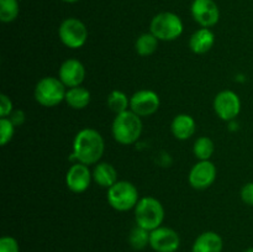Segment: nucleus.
<instances>
[{
    "instance_id": "nucleus-1",
    "label": "nucleus",
    "mask_w": 253,
    "mask_h": 252,
    "mask_svg": "<svg viewBox=\"0 0 253 252\" xmlns=\"http://www.w3.org/2000/svg\"><path fill=\"white\" fill-rule=\"evenodd\" d=\"M105 150V142L99 131L94 128H83L76 135L73 141V153L69 161L91 166L99 163Z\"/></svg>"
},
{
    "instance_id": "nucleus-2",
    "label": "nucleus",
    "mask_w": 253,
    "mask_h": 252,
    "mask_svg": "<svg viewBox=\"0 0 253 252\" xmlns=\"http://www.w3.org/2000/svg\"><path fill=\"white\" fill-rule=\"evenodd\" d=\"M111 132L116 142L120 145H132L142 133V120L131 110L116 114L111 126Z\"/></svg>"
},
{
    "instance_id": "nucleus-3",
    "label": "nucleus",
    "mask_w": 253,
    "mask_h": 252,
    "mask_svg": "<svg viewBox=\"0 0 253 252\" xmlns=\"http://www.w3.org/2000/svg\"><path fill=\"white\" fill-rule=\"evenodd\" d=\"M165 220V208L162 203L153 197H145L138 200L135 207L136 225L152 231L162 225Z\"/></svg>"
},
{
    "instance_id": "nucleus-4",
    "label": "nucleus",
    "mask_w": 253,
    "mask_h": 252,
    "mask_svg": "<svg viewBox=\"0 0 253 252\" xmlns=\"http://www.w3.org/2000/svg\"><path fill=\"white\" fill-rule=\"evenodd\" d=\"M183 21L177 14L169 11L160 12L152 19L150 32L160 41H174L183 34Z\"/></svg>"
},
{
    "instance_id": "nucleus-5",
    "label": "nucleus",
    "mask_w": 253,
    "mask_h": 252,
    "mask_svg": "<svg viewBox=\"0 0 253 252\" xmlns=\"http://www.w3.org/2000/svg\"><path fill=\"white\" fill-rule=\"evenodd\" d=\"M67 86L56 77H44L35 86V99L46 108H53L66 99Z\"/></svg>"
},
{
    "instance_id": "nucleus-6",
    "label": "nucleus",
    "mask_w": 253,
    "mask_h": 252,
    "mask_svg": "<svg viewBox=\"0 0 253 252\" xmlns=\"http://www.w3.org/2000/svg\"><path fill=\"white\" fill-rule=\"evenodd\" d=\"M138 200V190L127 180H118L108 189V202L118 211H128L135 209Z\"/></svg>"
},
{
    "instance_id": "nucleus-7",
    "label": "nucleus",
    "mask_w": 253,
    "mask_h": 252,
    "mask_svg": "<svg viewBox=\"0 0 253 252\" xmlns=\"http://www.w3.org/2000/svg\"><path fill=\"white\" fill-rule=\"evenodd\" d=\"M59 40L66 47L72 49L81 48L88 40V29L79 19L68 17L63 20L58 29Z\"/></svg>"
},
{
    "instance_id": "nucleus-8",
    "label": "nucleus",
    "mask_w": 253,
    "mask_h": 252,
    "mask_svg": "<svg viewBox=\"0 0 253 252\" xmlns=\"http://www.w3.org/2000/svg\"><path fill=\"white\" fill-rule=\"evenodd\" d=\"M214 110L221 120L232 121L241 111V100L232 90H222L215 96Z\"/></svg>"
},
{
    "instance_id": "nucleus-9",
    "label": "nucleus",
    "mask_w": 253,
    "mask_h": 252,
    "mask_svg": "<svg viewBox=\"0 0 253 252\" xmlns=\"http://www.w3.org/2000/svg\"><path fill=\"white\" fill-rule=\"evenodd\" d=\"M160 96L156 91L142 89L132 94L130 98V110L140 118L151 116L160 108Z\"/></svg>"
},
{
    "instance_id": "nucleus-10",
    "label": "nucleus",
    "mask_w": 253,
    "mask_h": 252,
    "mask_svg": "<svg viewBox=\"0 0 253 252\" xmlns=\"http://www.w3.org/2000/svg\"><path fill=\"white\" fill-rule=\"evenodd\" d=\"M192 16L202 27H212L219 22L220 10L214 0H194L192 2Z\"/></svg>"
},
{
    "instance_id": "nucleus-11",
    "label": "nucleus",
    "mask_w": 253,
    "mask_h": 252,
    "mask_svg": "<svg viewBox=\"0 0 253 252\" xmlns=\"http://www.w3.org/2000/svg\"><path fill=\"white\" fill-rule=\"evenodd\" d=\"M150 246L156 252H175L180 246L179 235L170 227L160 226L151 231Z\"/></svg>"
},
{
    "instance_id": "nucleus-12",
    "label": "nucleus",
    "mask_w": 253,
    "mask_h": 252,
    "mask_svg": "<svg viewBox=\"0 0 253 252\" xmlns=\"http://www.w3.org/2000/svg\"><path fill=\"white\" fill-rule=\"evenodd\" d=\"M188 179L194 189H207L210 185H212V183L216 179V167L210 160L199 161L190 169Z\"/></svg>"
},
{
    "instance_id": "nucleus-13",
    "label": "nucleus",
    "mask_w": 253,
    "mask_h": 252,
    "mask_svg": "<svg viewBox=\"0 0 253 252\" xmlns=\"http://www.w3.org/2000/svg\"><path fill=\"white\" fill-rule=\"evenodd\" d=\"M93 173L83 163H74L66 174V184L73 193H83L89 188Z\"/></svg>"
},
{
    "instance_id": "nucleus-14",
    "label": "nucleus",
    "mask_w": 253,
    "mask_h": 252,
    "mask_svg": "<svg viewBox=\"0 0 253 252\" xmlns=\"http://www.w3.org/2000/svg\"><path fill=\"white\" fill-rule=\"evenodd\" d=\"M58 78L67 88L79 86L85 78V68L78 59H66L59 67Z\"/></svg>"
},
{
    "instance_id": "nucleus-15",
    "label": "nucleus",
    "mask_w": 253,
    "mask_h": 252,
    "mask_svg": "<svg viewBox=\"0 0 253 252\" xmlns=\"http://www.w3.org/2000/svg\"><path fill=\"white\" fill-rule=\"evenodd\" d=\"M215 43V35L208 27H202L197 30L190 36L189 47L194 53L204 54L212 48Z\"/></svg>"
},
{
    "instance_id": "nucleus-16",
    "label": "nucleus",
    "mask_w": 253,
    "mask_h": 252,
    "mask_svg": "<svg viewBox=\"0 0 253 252\" xmlns=\"http://www.w3.org/2000/svg\"><path fill=\"white\" fill-rule=\"evenodd\" d=\"M222 247L224 242L217 232L205 231L195 239L192 252H221Z\"/></svg>"
},
{
    "instance_id": "nucleus-17",
    "label": "nucleus",
    "mask_w": 253,
    "mask_h": 252,
    "mask_svg": "<svg viewBox=\"0 0 253 252\" xmlns=\"http://www.w3.org/2000/svg\"><path fill=\"white\" fill-rule=\"evenodd\" d=\"M170 130L175 138L184 141L194 135L195 130H197V124H195L194 119L188 114H179L173 119Z\"/></svg>"
},
{
    "instance_id": "nucleus-18",
    "label": "nucleus",
    "mask_w": 253,
    "mask_h": 252,
    "mask_svg": "<svg viewBox=\"0 0 253 252\" xmlns=\"http://www.w3.org/2000/svg\"><path fill=\"white\" fill-rule=\"evenodd\" d=\"M93 179L103 188H110L118 182V172L115 167L108 162L96 163L93 170Z\"/></svg>"
},
{
    "instance_id": "nucleus-19",
    "label": "nucleus",
    "mask_w": 253,
    "mask_h": 252,
    "mask_svg": "<svg viewBox=\"0 0 253 252\" xmlns=\"http://www.w3.org/2000/svg\"><path fill=\"white\" fill-rule=\"evenodd\" d=\"M90 91L88 90L84 86H73V88H69L66 93V103L71 106L72 109H76V110H82V109H85L86 106L90 103Z\"/></svg>"
},
{
    "instance_id": "nucleus-20",
    "label": "nucleus",
    "mask_w": 253,
    "mask_h": 252,
    "mask_svg": "<svg viewBox=\"0 0 253 252\" xmlns=\"http://www.w3.org/2000/svg\"><path fill=\"white\" fill-rule=\"evenodd\" d=\"M158 41H160V40H158L152 32L142 34L135 42L136 52L142 57L151 56V54H153L157 51Z\"/></svg>"
},
{
    "instance_id": "nucleus-21",
    "label": "nucleus",
    "mask_w": 253,
    "mask_h": 252,
    "mask_svg": "<svg viewBox=\"0 0 253 252\" xmlns=\"http://www.w3.org/2000/svg\"><path fill=\"white\" fill-rule=\"evenodd\" d=\"M214 142L208 136H202V137L197 138V141L194 142V147H193L194 156L199 161H209L214 155Z\"/></svg>"
},
{
    "instance_id": "nucleus-22",
    "label": "nucleus",
    "mask_w": 253,
    "mask_h": 252,
    "mask_svg": "<svg viewBox=\"0 0 253 252\" xmlns=\"http://www.w3.org/2000/svg\"><path fill=\"white\" fill-rule=\"evenodd\" d=\"M150 234L151 231L136 225L128 235V242H130L131 247L138 250V251L146 249L150 245Z\"/></svg>"
},
{
    "instance_id": "nucleus-23",
    "label": "nucleus",
    "mask_w": 253,
    "mask_h": 252,
    "mask_svg": "<svg viewBox=\"0 0 253 252\" xmlns=\"http://www.w3.org/2000/svg\"><path fill=\"white\" fill-rule=\"evenodd\" d=\"M108 106L114 113H124V111L128 110V108H130V99L127 98V95L124 91L113 90L108 95Z\"/></svg>"
},
{
    "instance_id": "nucleus-24",
    "label": "nucleus",
    "mask_w": 253,
    "mask_h": 252,
    "mask_svg": "<svg viewBox=\"0 0 253 252\" xmlns=\"http://www.w3.org/2000/svg\"><path fill=\"white\" fill-rule=\"evenodd\" d=\"M20 6L17 0H0V20L5 24L12 22L19 16Z\"/></svg>"
},
{
    "instance_id": "nucleus-25",
    "label": "nucleus",
    "mask_w": 253,
    "mask_h": 252,
    "mask_svg": "<svg viewBox=\"0 0 253 252\" xmlns=\"http://www.w3.org/2000/svg\"><path fill=\"white\" fill-rule=\"evenodd\" d=\"M15 133V125L9 118L0 119V145L6 146L12 140Z\"/></svg>"
},
{
    "instance_id": "nucleus-26",
    "label": "nucleus",
    "mask_w": 253,
    "mask_h": 252,
    "mask_svg": "<svg viewBox=\"0 0 253 252\" xmlns=\"http://www.w3.org/2000/svg\"><path fill=\"white\" fill-rule=\"evenodd\" d=\"M0 252H20L17 240L12 236H2L0 239Z\"/></svg>"
},
{
    "instance_id": "nucleus-27",
    "label": "nucleus",
    "mask_w": 253,
    "mask_h": 252,
    "mask_svg": "<svg viewBox=\"0 0 253 252\" xmlns=\"http://www.w3.org/2000/svg\"><path fill=\"white\" fill-rule=\"evenodd\" d=\"M12 113V101L6 94L0 95V116L7 118Z\"/></svg>"
},
{
    "instance_id": "nucleus-28",
    "label": "nucleus",
    "mask_w": 253,
    "mask_h": 252,
    "mask_svg": "<svg viewBox=\"0 0 253 252\" xmlns=\"http://www.w3.org/2000/svg\"><path fill=\"white\" fill-rule=\"evenodd\" d=\"M240 195H241V199L245 204L253 207V182L246 183V184L242 187Z\"/></svg>"
},
{
    "instance_id": "nucleus-29",
    "label": "nucleus",
    "mask_w": 253,
    "mask_h": 252,
    "mask_svg": "<svg viewBox=\"0 0 253 252\" xmlns=\"http://www.w3.org/2000/svg\"><path fill=\"white\" fill-rule=\"evenodd\" d=\"M9 119L12 121V123H14L15 126H19V125H21L22 123H24L25 114L22 113L21 110L12 111V113L9 115Z\"/></svg>"
},
{
    "instance_id": "nucleus-30",
    "label": "nucleus",
    "mask_w": 253,
    "mask_h": 252,
    "mask_svg": "<svg viewBox=\"0 0 253 252\" xmlns=\"http://www.w3.org/2000/svg\"><path fill=\"white\" fill-rule=\"evenodd\" d=\"M62 1H64V2H77V1H79V0H62Z\"/></svg>"
},
{
    "instance_id": "nucleus-31",
    "label": "nucleus",
    "mask_w": 253,
    "mask_h": 252,
    "mask_svg": "<svg viewBox=\"0 0 253 252\" xmlns=\"http://www.w3.org/2000/svg\"><path fill=\"white\" fill-rule=\"evenodd\" d=\"M245 252H253V247H250V249H247Z\"/></svg>"
}]
</instances>
